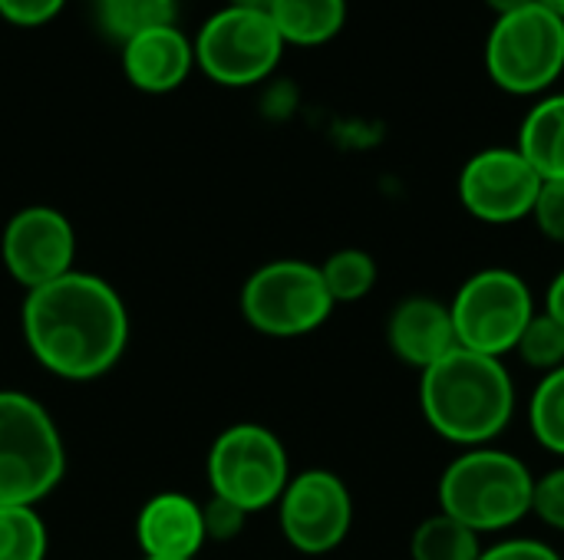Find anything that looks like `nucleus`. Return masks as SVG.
Wrapping results in <instances>:
<instances>
[{
  "label": "nucleus",
  "mask_w": 564,
  "mask_h": 560,
  "mask_svg": "<svg viewBox=\"0 0 564 560\" xmlns=\"http://www.w3.org/2000/svg\"><path fill=\"white\" fill-rule=\"evenodd\" d=\"M23 340L46 373L66 383H93L122 360L129 347V310L109 281L69 271L26 294Z\"/></svg>",
  "instance_id": "nucleus-1"
},
{
  "label": "nucleus",
  "mask_w": 564,
  "mask_h": 560,
  "mask_svg": "<svg viewBox=\"0 0 564 560\" xmlns=\"http://www.w3.org/2000/svg\"><path fill=\"white\" fill-rule=\"evenodd\" d=\"M426 426L463 449L492 446L516 416V383L502 360L456 347L420 373Z\"/></svg>",
  "instance_id": "nucleus-2"
},
{
  "label": "nucleus",
  "mask_w": 564,
  "mask_h": 560,
  "mask_svg": "<svg viewBox=\"0 0 564 560\" xmlns=\"http://www.w3.org/2000/svg\"><path fill=\"white\" fill-rule=\"evenodd\" d=\"M532 469L496 446L463 449L440 475V512L476 535L509 531L532 515Z\"/></svg>",
  "instance_id": "nucleus-3"
},
{
  "label": "nucleus",
  "mask_w": 564,
  "mask_h": 560,
  "mask_svg": "<svg viewBox=\"0 0 564 560\" xmlns=\"http://www.w3.org/2000/svg\"><path fill=\"white\" fill-rule=\"evenodd\" d=\"M66 472V446L43 403L0 389V508H36Z\"/></svg>",
  "instance_id": "nucleus-4"
},
{
  "label": "nucleus",
  "mask_w": 564,
  "mask_h": 560,
  "mask_svg": "<svg viewBox=\"0 0 564 560\" xmlns=\"http://www.w3.org/2000/svg\"><path fill=\"white\" fill-rule=\"evenodd\" d=\"M486 73L512 96H542L564 73V20L542 3L496 17L486 36Z\"/></svg>",
  "instance_id": "nucleus-5"
},
{
  "label": "nucleus",
  "mask_w": 564,
  "mask_h": 560,
  "mask_svg": "<svg viewBox=\"0 0 564 560\" xmlns=\"http://www.w3.org/2000/svg\"><path fill=\"white\" fill-rule=\"evenodd\" d=\"M535 310L532 287L509 267H482L469 274L449 300L459 347L492 360L516 353V343Z\"/></svg>",
  "instance_id": "nucleus-6"
},
{
  "label": "nucleus",
  "mask_w": 564,
  "mask_h": 560,
  "mask_svg": "<svg viewBox=\"0 0 564 560\" xmlns=\"http://www.w3.org/2000/svg\"><path fill=\"white\" fill-rule=\"evenodd\" d=\"M334 307L321 267L297 257L261 264L241 287V314L248 327L278 340L314 333L330 320Z\"/></svg>",
  "instance_id": "nucleus-7"
},
{
  "label": "nucleus",
  "mask_w": 564,
  "mask_h": 560,
  "mask_svg": "<svg viewBox=\"0 0 564 560\" xmlns=\"http://www.w3.org/2000/svg\"><path fill=\"white\" fill-rule=\"evenodd\" d=\"M291 482L284 442L258 422L228 426L208 449L212 495L238 505L245 515L278 505Z\"/></svg>",
  "instance_id": "nucleus-8"
},
{
  "label": "nucleus",
  "mask_w": 564,
  "mask_h": 560,
  "mask_svg": "<svg viewBox=\"0 0 564 560\" xmlns=\"http://www.w3.org/2000/svg\"><path fill=\"white\" fill-rule=\"evenodd\" d=\"M192 43H195V66L218 86H231V89L268 79L278 69L288 46L271 13L228 7V3L198 26Z\"/></svg>",
  "instance_id": "nucleus-9"
},
{
  "label": "nucleus",
  "mask_w": 564,
  "mask_h": 560,
  "mask_svg": "<svg viewBox=\"0 0 564 560\" xmlns=\"http://www.w3.org/2000/svg\"><path fill=\"white\" fill-rule=\"evenodd\" d=\"M278 521L284 541L311 558L337 551L354 528V498L340 475L327 469H307L291 475L278 498Z\"/></svg>",
  "instance_id": "nucleus-10"
},
{
  "label": "nucleus",
  "mask_w": 564,
  "mask_h": 560,
  "mask_svg": "<svg viewBox=\"0 0 564 560\" xmlns=\"http://www.w3.org/2000/svg\"><path fill=\"white\" fill-rule=\"evenodd\" d=\"M542 175L516 145L476 152L459 172V201L482 224H516L532 215Z\"/></svg>",
  "instance_id": "nucleus-11"
},
{
  "label": "nucleus",
  "mask_w": 564,
  "mask_h": 560,
  "mask_svg": "<svg viewBox=\"0 0 564 560\" xmlns=\"http://www.w3.org/2000/svg\"><path fill=\"white\" fill-rule=\"evenodd\" d=\"M0 257L10 277L30 294L76 271V231L63 211L26 205L7 221Z\"/></svg>",
  "instance_id": "nucleus-12"
},
{
  "label": "nucleus",
  "mask_w": 564,
  "mask_h": 560,
  "mask_svg": "<svg viewBox=\"0 0 564 560\" xmlns=\"http://www.w3.org/2000/svg\"><path fill=\"white\" fill-rule=\"evenodd\" d=\"M387 347L393 350V356L400 363H406L416 373H423L433 363H440L443 356H449L459 347L449 304L426 297V294L403 297L390 310Z\"/></svg>",
  "instance_id": "nucleus-13"
},
{
  "label": "nucleus",
  "mask_w": 564,
  "mask_h": 560,
  "mask_svg": "<svg viewBox=\"0 0 564 560\" xmlns=\"http://www.w3.org/2000/svg\"><path fill=\"white\" fill-rule=\"evenodd\" d=\"M119 66L135 89L165 96L192 76L195 43L178 23H169L126 40L119 46Z\"/></svg>",
  "instance_id": "nucleus-14"
},
{
  "label": "nucleus",
  "mask_w": 564,
  "mask_h": 560,
  "mask_svg": "<svg viewBox=\"0 0 564 560\" xmlns=\"http://www.w3.org/2000/svg\"><path fill=\"white\" fill-rule=\"evenodd\" d=\"M135 541L152 560H195L208 541L202 505L182 492L149 498L135 518Z\"/></svg>",
  "instance_id": "nucleus-15"
},
{
  "label": "nucleus",
  "mask_w": 564,
  "mask_h": 560,
  "mask_svg": "<svg viewBox=\"0 0 564 560\" xmlns=\"http://www.w3.org/2000/svg\"><path fill=\"white\" fill-rule=\"evenodd\" d=\"M516 149L542 175V182L564 178V92L542 96L522 119Z\"/></svg>",
  "instance_id": "nucleus-16"
},
{
  "label": "nucleus",
  "mask_w": 564,
  "mask_h": 560,
  "mask_svg": "<svg viewBox=\"0 0 564 560\" xmlns=\"http://www.w3.org/2000/svg\"><path fill=\"white\" fill-rule=\"evenodd\" d=\"M271 20L288 46H324L347 23V0H274Z\"/></svg>",
  "instance_id": "nucleus-17"
},
{
  "label": "nucleus",
  "mask_w": 564,
  "mask_h": 560,
  "mask_svg": "<svg viewBox=\"0 0 564 560\" xmlns=\"http://www.w3.org/2000/svg\"><path fill=\"white\" fill-rule=\"evenodd\" d=\"M479 554H482V535L449 518L446 512L423 518L410 538L413 560H479Z\"/></svg>",
  "instance_id": "nucleus-18"
},
{
  "label": "nucleus",
  "mask_w": 564,
  "mask_h": 560,
  "mask_svg": "<svg viewBox=\"0 0 564 560\" xmlns=\"http://www.w3.org/2000/svg\"><path fill=\"white\" fill-rule=\"evenodd\" d=\"M178 20V0H99L96 23L119 46L139 33L169 26Z\"/></svg>",
  "instance_id": "nucleus-19"
},
{
  "label": "nucleus",
  "mask_w": 564,
  "mask_h": 560,
  "mask_svg": "<svg viewBox=\"0 0 564 560\" xmlns=\"http://www.w3.org/2000/svg\"><path fill=\"white\" fill-rule=\"evenodd\" d=\"M321 267V277L327 284V294L334 304H357L364 300L380 277V267L373 261V254L360 251V248H340L334 251Z\"/></svg>",
  "instance_id": "nucleus-20"
},
{
  "label": "nucleus",
  "mask_w": 564,
  "mask_h": 560,
  "mask_svg": "<svg viewBox=\"0 0 564 560\" xmlns=\"http://www.w3.org/2000/svg\"><path fill=\"white\" fill-rule=\"evenodd\" d=\"M529 429L545 452L564 459V366L539 380L529 399Z\"/></svg>",
  "instance_id": "nucleus-21"
},
{
  "label": "nucleus",
  "mask_w": 564,
  "mask_h": 560,
  "mask_svg": "<svg viewBox=\"0 0 564 560\" xmlns=\"http://www.w3.org/2000/svg\"><path fill=\"white\" fill-rule=\"evenodd\" d=\"M50 535L36 508H0V560H46Z\"/></svg>",
  "instance_id": "nucleus-22"
},
{
  "label": "nucleus",
  "mask_w": 564,
  "mask_h": 560,
  "mask_svg": "<svg viewBox=\"0 0 564 560\" xmlns=\"http://www.w3.org/2000/svg\"><path fill=\"white\" fill-rule=\"evenodd\" d=\"M516 353H519V360H522L529 370H535V373H542V376L562 370L564 327L555 317H549L545 310H535V317L529 320V327L522 330V337H519V343H516Z\"/></svg>",
  "instance_id": "nucleus-23"
},
{
  "label": "nucleus",
  "mask_w": 564,
  "mask_h": 560,
  "mask_svg": "<svg viewBox=\"0 0 564 560\" xmlns=\"http://www.w3.org/2000/svg\"><path fill=\"white\" fill-rule=\"evenodd\" d=\"M532 515L564 535V465L549 469L545 475H535V488H532Z\"/></svg>",
  "instance_id": "nucleus-24"
},
{
  "label": "nucleus",
  "mask_w": 564,
  "mask_h": 560,
  "mask_svg": "<svg viewBox=\"0 0 564 560\" xmlns=\"http://www.w3.org/2000/svg\"><path fill=\"white\" fill-rule=\"evenodd\" d=\"M529 218L535 221L542 238H549L552 244H564V178L542 182Z\"/></svg>",
  "instance_id": "nucleus-25"
},
{
  "label": "nucleus",
  "mask_w": 564,
  "mask_h": 560,
  "mask_svg": "<svg viewBox=\"0 0 564 560\" xmlns=\"http://www.w3.org/2000/svg\"><path fill=\"white\" fill-rule=\"evenodd\" d=\"M202 518H205V538L208 541H235L248 521V515L238 505H231L218 495H212L202 505Z\"/></svg>",
  "instance_id": "nucleus-26"
},
{
  "label": "nucleus",
  "mask_w": 564,
  "mask_h": 560,
  "mask_svg": "<svg viewBox=\"0 0 564 560\" xmlns=\"http://www.w3.org/2000/svg\"><path fill=\"white\" fill-rule=\"evenodd\" d=\"M66 0H0V20L20 30L46 26L59 17Z\"/></svg>",
  "instance_id": "nucleus-27"
},
{
  "label": "nucleus",
  "mask_w": 564,
  "mask_h": 560,
  "mask_svg": "<svg viewBox=\"0 0 564 560\" xmlns=\"http://www.w3.org/2000/svg\"><path fill=\"white\" fill-rule=\"evenodd\" d=\"M479 560H562V554L539 538H506L482 548Z\"/></svg>",
  "instance_id": "nucleus-28"
},
{
  "label": "nucleus",
  "mask_w": 564,
  "mask_h": 560,
  "mask_svg": "<svg viewBox=\"0 0 564 560\" xmlns=\"http://www.w3.org/2000/svg\"><path fill=\"white\" fill-rule=\"evenodd\" d=\"M549 317H555L558 323L564 327V271H558L555 277H552V284H549V290H545V307H542Z\"/></svg>",
  "instance_id": "nucleus-29"
},
{
  "label": "nucleus",
  "mask_w": 564,
  "mask_h": 560,
  "mask_svg": "<svg viewBox=\"0 0 564 560\" xmlns=\"http://www.w3.org/2000/svg\"><path fill=\"white\" fill-rule=\"evenodd\" d=\"M496 17H506V13H516V10H522V7H532L535 0H482Z\"/></svg>",
  "instance_id": "nucleus-30"
},
{
  "label": "nucleus",
  "mask_w": 564,
  "mask_h": 560,
  "mask_svg": "<svg viewBox=\"0 0 564 560\" xmlns=\"http://www.w3.org/2000/svg\"><path fill=\"white\" fill-rule=\"evenodd\" d=\"M225 3L228 7H245V10H264L268 13L274 0H225Z\"/></svg>",
  "instance_id": "nucleus-31"
},
{
  "label": "nucleus",
  "mask_w": 564,
  "mask_h": 560,
  "mask_svg": "<svg viewBox=\"0 0 564 560\" xmlns=\"http://www.w3.org/2000/svg\"><path fill=\"white\" fill-rule=\"evenodd\" d=\"M535 3H542L549 13H555L558 20H564V0H535Z\"/></svg>",
  "instance_id": "nucleus-32"
},
{
  "label": "nucleus",
  "mask_w": 564,
  "mask_h": 560,
  "mask_svg": "<svg viewBox=\"0 0 564 560\" xmlns=\"http://www.w3.org/2000/svg\"><path fill=\"white\" fill-rule=\"evenodd\" d=\"M89 3H99V0H89Z\"/></svg>",
  "instance_id": "nucleus-33"
},
{
  "label": "nucleus",
  "mask_w": 564,
  "mask_h": 560,
  "mask_svg": "<svg viewBox=\"0 0 564 560\" xmlns=\"http://www.w3.org/2000/svg\"><path fill=\"white\" fill-rule=\"evenodd\" d=\"M142 560H152V558H142Z\"/></svg>",
  "instance_id": "nucleus-34"
}]
</instances>
